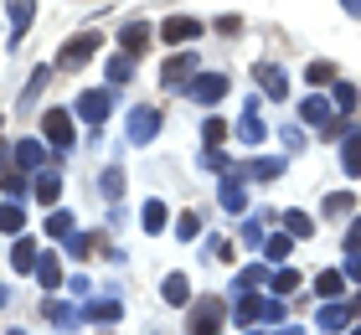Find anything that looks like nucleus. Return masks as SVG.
Masks as SVG:
<instances>
[{"mask_svg":"<svg viewBox=\"0 0 361 335\" xmlns=\"http://www.w3.org/2000/svg\"><path fill=\"white\" fill-rule=\"evenodd\" d=\"M109 109H114V88H83L78 93V104H73V114L83 119L88 129H98L109 119Z\"/></svg>","mask_w":361,"mask_h":335,"instance_id":"1","label":"nucleus"},{"mask_svg":"<svg viewBox=\"0 0 361 335\" xmlns=\"http://www.w3.org/2000/svg\"><path fill=\"white\" fill-rule=\"evenodd\" d=\"M155 134H160V109H150V104L129 109V145H150Z\"/></svg>","mask_w":361,"mask_h":335,"instance_id":"2","label":"nucleus"},{"mask_svg":"<svg viewBox=\"0 0 361 335\" xmlns=\"http://www.w3.org/2000/svg\"><path fill=\"white\" fill-rule=\"evenodd\" d=\"M196 73H202L196 52H180V57H171V62H166V73H160V78H166V88H180V93H186L191 83H196Z\"/></svg>","mask_w":361,"mask_h":335,"instance_id":"3","label":"nucleus"},{"mask_svg":"<svg viewBox=\"0 0 361 335\" xmlns=\"http://www.w3.org/2000/svg\"><path fill=\"white\" fill-rule=\"evenodd\" d=\"M222 299H202V305H191V335H217L222 330Z\"/></svg>","mask_w":361,"mask_h":335,"instance_id":"4","label":"nucleus"},{"mask_svg":"<svg viewBox=\"0 0 361 335\" xmlns=\"http://www.w3.org/2000/svg\"><path fill=\"white\" fill-rule=\"evenodd\" d=\"M98 47H104V42H98V31H78V37L68 42V52L57 57V67H83V62L98 52Z\"/></svg>","mask_w":361,"mask_h":335,"instance_id":"5","label":"nucleus"},{"mask_svg":"<svg viewBox=\"0 0 361 335\" xmlns=\"http://www.w3.org/2000/svg\"><path fill=\"white\" fill-rule=\"evenodd\" d=\"M186 93L196 98V104H222V98H227V78L222 73H196V83Z\"/></svg>","mask_w":361,"mask_h":335,"instance_id":"6","label":"nucleus"},{"mask_svg":"<svg viewBox=\"0 0 361 335\" xmlns=\"http://www.w3.org/2000/svg\"><path fill=\"white\" fill-rule=\"evenodd\" d=\"M42 129H47V140H52L57 150H68V145H73V114H68V109H47Z\"/></svg>","mask_w":361,"mask_h":335,"instance_id":"7","label":"nucleus"},{"mask_svg":"<svg viewBox=\"0 0 361 335\" xmlns=\"http://www.w3.org/2000/svg\"><path fill=\"white\" fill-rule=\"evenodd\" d=\"M315 325H320L325 335L346 330V325H351V305H346V299H325V305H320V315H315Z\"/></svg>","mask_w":361,"mask_h":335,"instance_id":"8","label":"nucleus"},{"mask_svg":"<svg viewBox=\"0 0 361 335\" xmlns=\"http://www.w3.org/2000/svg\"><path fill=\"white\" fill-rule=\"evenodd\" d=\"M202 37V21H191V16H171L166 26H160V42L166 47H180V42H196Z\"/></svg>","mask_w":361,"mask_h":335,"instance_id":"9","label":"nucleus"},{"mask_svg":"<svg viewBox=\"0 0 361 335\" xmlns=\"http://www.w3.org/2000/svg\"><path fill=\"white\" fill-rule=\"evenodd\" d=\"M264 134H269V124H264V114H258V104L248 98V109H243V119H238V140L243 145H264Z\"/></svg>","mask_w":361,"mask_h":335,"instance_id":"10","label":"nucleus"},{"mask_svg":"<svg viewBox=\"0 0 361 335\" xmlns=\"http://www.w3.org/2000/svg\"><path fill=\"white\" fill-rule=\"evenodd\" d=\"M300 119H305V124H325V129H331V124H336V104L315 93V98H305V104H300Z\"/></svg>","mask_w":361,"mask_h":335,"instance_id":"11","label":"nucleus"},{"mask_svg":"<svg viewBox=\"0 0 361 335\" xmlns=\"http://www.w3.org/2000/svg\"><path fill=\"white\" fill-rule=\"evenodd\" d=\"M37 263H42V248L31 243V238H16V248H11V268H16V274H37Z\"/></svg>","mask_w":361,"mask_h":335,"instance_id":"12","label":"nucleus"},{"mask_svg":"<svg viewBox=\"0 0 361 335\" xmlns=\"http://www.w3.org/2000/svg\"><path fill=\"white\" fill-rule=\"evenodd\" d=\"M11 160L21 165V171H42V165H47V145L42 140H21V145L11 150Z\"/></svg>","mask_w":361,"mask_h":335,"instance_id":"13","label":"nucleus"},{"mask_svg":"<svg viewBox=\"0 0 361 335\" xmlns=\"http://www.w3.org/2000/svg\"><path fill=\"white\" fill-rule=\"evenodd\" d=\"M6 11H11V42H21L31 16H37V0H6Z\"/></svg>","mask_w":361,"mask_h":335,"instance_id":"14","label":"nucleus"},{"mask_svg":"<svg viewBox=\"0 0 361 335\" xmlns=\"http://www.w3.org/2000/svg\"><path fill=\"white\" fill-rule=\"evenodd\" d=\"M258 83H264V93H269V98H284V93H289L284 67H274V62H258Z\"/></svg>","mask_w":361,"mask_h":335,"instance_id":"15","label":"nucleus"},{"mask_svg":"<svg viewBox=\"0 0 361 335\" xmlns=\"http://www.w3.org/2000/svg\"><path fill=\"white\" fill-rule=\"evenodd\" d=\"M160 299H166V305H186L191 299V284H186V274H166V284H160Z\"/></svg>","mask_w":361,"mask_h":335,"instance_id":"16","label":"nucleus"},{"mask_svg":"<svg viewBox=\"0 0 361 335\" xmlns=\"http://www.w3.org/2000/svg\"><path fill=\"white\" fill-rule=\"evenodd\" d=\"M37 284H42L47 294L62 289V263H57V253H42V263H37Z\"/></svg>","mask_w":361,"mask_h":335,"instance_id":"17","label":"nucleus"},{"mask_svg":"<svg viewBox=\"0 0 361 335\" xmlns=\"http://www.w3.org/2000/svg\"><path fill=\"white\" fill-rule=\"evenodd\" d=\"M341 160H346V176H361V134L356 129L341 134Z\"/></svg>","mask_w":361,"mask_h":335,"instance_id":"18","label":"nucleus"},{"mask_svg":"<svg viewBox=\"0 0 361 335\" xmlns=\"http://www.w3.org/2000/svg\"><path fill=\"white\" fill-rule=\"evenodd\" d=\"M140 227L145 232H150V238H155V232H166V201H145V207H140Z\"/></svg>","mask_w":361,"mask_h":335,"instance_id":"19","label":"nucleus"},{"mask_svg":"<svg viewBox=\"0 0 361 335\" xmlns=\"http://www.w3.org/2000/svg\"><path fill=\"white\" fill-rule=\"evenodd\" d=\"M83 320L114 325V320H119V299H88V305H83Z\"/></svg>","mask_w":361,"mask_h":335,"instance_id":"20","label":"nucleus"},{"mask_svg":"<svg viewBox=\"0 0 361 335\" xmlns=\"http://www.w3.org/2000/svg\"><path fill=\"white\" fill-rule=\"evenodd\" d=\"M315 294H325V299H341V294H346V274H341V268H325V274L315 279Z\"/></svg>","mask_w":361,"mask_h":335,"instance_id":"21","label":"nucleus"},{"mask_svg":"<svg viewBox=\"0 0 361 335\" xmlns=\"http://www.w3.org/2000/svg\"><path fill=\"white\" fill-rule=\"evenodd\" d=\"M119 42L129 47V57H135V52H140V47H145V42H150V26H145V21H124V31H119Z\"/></svg>","mask_w":361,"mask_h":335,"instance_id":"22","label":"nucleus"},{"mask_svg":"<svg viewBox=\"0 0 361 335\" xmlns=\"http://www.w3.org/2000/svg\"><path fill=\"white\" fill-rule=\"evenodd\" d=\"M42 315H47L52 325H62V330L78 325V310H73V305H57V299H42Z\"/></svg>","mask_w":361,"mask_h":335,"instance_id":"23","label":"nucleus"},{"mask_svg":"<svg viewBox=\"0 0 361 335\" xmlns=\"http://www.w3.org/2000/svg\"><path fill=\"white\" fill-rule=\"evenodd\" d=\"M129 78H135V57H129V52L109 57V88H119V83H129Z\"/></svg>","mask_w":361,"mask_h":335,"instance_id":"24","label":"nucleus"},{"mask_svg":"<svg viewBox=\"0 0 361 335\" xmlns=\"http://www.w3.org/2000/svg\"><path fill=\"white\" fill-rule=\"evenodd\" d=\"M57 196H62V176H52V171H42V176H37V201H42V207H52Z\"/></svg>","mask_w":361,"mask_h":335,"instance_id":"25","label":"nucleus"},{"mask_svg":"<svg viewBox=\"0 0 361 335\" xmlns=\"http://www.w3.org/2000/svg\"><path fill=\"white\" fill-rule=\"evenodd\" d=\"M21 227H26V212L16 207V201H6V207H0V232H11V238H21Z\"/></svg>","mask_w":361,"mask_h":335,"instance_id":"26","label":"nucleus"},{"mask_svg":"<svg viewBox=\"0 0 361 335\" xmlns=\"http://www.w3.org/2000/svg\"><path fill=\"white\" fill-rule=\"evenodd\" d=\"M289 253H294V238H289V232H279V238L264 243V258H269V263H284Z\"/></svg>","mask_w":361,"mask_h":335,"instance_id":"27","label":"nucleus"},{"mask_svg":"<svg viewBox=\"0 0 361 335\" xmlns=\"http://www.w3.org/2000/svg\"><path fill=\"white\" fill-rule=\"evenodd\" d=\"M73 212H52V217H47V238H62V243H68L73 238Z\"/></svg>","mask_w":361,"mask_h":335,"instance_id":"28","label":"nucleus"},{"mask_svg":"<svg viewBox=\"0 0 361 335\" xmlns=\"http://www.w3.org/2000/svg\"><path fill=\"white\" fill-rule=\"evenodd\" d=\"M243 176H253V181H279V176H284V160H253Z\"/></svg>","mask_w":361,"mask_h":335,"instance_id":"29","label":"nucleus"},{"mask_svg":"<svg viewBox=\"0 0 361 335\" xmlns=\"http://www.w3.org/2000/svg\"><path fill=\"white\" fill-rule=\"evenodd\" d=\"M222 207L227 212H243V181L238 176H222Z\"/></svg>","mask_w":361,"mask_h":335,"instance_id":"30","label":"nucleus"},{"mask_svg":"<svg viewBox=\"0 0 361 335\" xmlns=\"http://www.w3.org/2000/svg\"><path fill=\"white\" fill-rule=\"evenodd\" d=\"M264 279H269V268H258V263H253V268H243V274L233 279V289H238V294H248V289H258Z\"/></svg>","mask_w":361,"mask_h":335,"instance_id":"31","label":"nucleus"},{"mask_svg":"<svg viewBox=\"0 0 361 335\" xmlns=\"http://www.w3.org/2000/svg\"><path fill=\"white\" fill-rule=\"evenodd\" d=\"M269 284H274V294L284 299V294H294V289H300V274H294V268H279V274H274Z\"/></svg>","mask_w":361,"mask_h":335,"instance_id":"32","label":"nucleus"},{"mask_svg":"<svg viewBox=\"0 0 361 335\" xmlns=\"http://www.w3.org/2000/svg\"><path fill=\"white\" fill-rule=\"evenodd\" d=\"M284 232H289V238H310V232H315V222H310V217H300V212H284Z\"/></svg>","mask_w":361,"mask_h":335,"instance_id":"33","label":"nucleus"},{"mask_svg":"<svg viewBox=\"0 0 361 335\" xmlns=\"http://www.w3.org/2000/svg\"><path fill=\"white\" fill-rule=\"evenodd\" d=\"M331 104H336L341 114H351V109H356V88H351V83H336V88H331Z\"/></svg>","mask_w":361,"mask_h":335,"instance_id":"34","label":"nucleus"},{"mask_svg":"<svg viewBox=\"0 0 361 335\" xmlns=\"http://www.w3.org/2000/svg\"><path fill=\"white\" fill-rule=\"evenodd\" d=\"M176 238H180V243L202 238V217H196V212H186V217H180V222H176Z\"/></svg>","mask_w":361,"mask_h":335,"instance_id":"35","label":"nucleus"},{"mask_svg":"<svg viewBox=\"0 0 361 335\" xmlns=\"http://www.w3.org/2000/svg\"><path fill=\"white\" fill-rule=\"evenodd\" d=\"M356 207V196L351 191H341V196H325V217H346Z\"/></svg>","mask_w":361,"mask_h":335,"instance_id":"36","label":"nucleus"},{"mask_svg":"<svg viewBox=\"0 0 361 335\" xmlns=\"http://www.w3.org/2000/svg\"><path fill=\"white\" fill-rule=\"evenodd\" d=\"M202 140H207V150L222 145V140H227V124H222V119H207V124H202Z\"/></svg>","mask_w":361,"mask_h":335,"instance_id":"37","label":"nucleus"},{"mask_svg":"<svg viewBox=\"0 0 361 335\" xmlns=\"http://www.w3.org/2000/svg\"><path fill=\"white\" fill-rule=\"evenodd\" d=\"M305 78H310V83H336V67H331V62H310Z\"/></svg>","mask_w":361,"mask_h":335,"instance_id":"38","label":"nucleus"},{"mask_svg":"<svg viewBox=\"0 0 361 335\" xmlns=\"http://www.w3.org/2000/svg\"><path fill=\"white\" fill-rule=\"evenodd\" d=\"M243 243H248V248H264L269 238H264V227H258V222H243Z\"/></svg>","mask_w":361,"mask_h":335,"instance_id":"39","label":"nucleus"},{"mask_svg":"<svg viewBox=\"0 0 361 335\" xmlns=\"http://www.w3.org/2000/svg\"><path fill=\"white\" fill-rule=\"evenodd\" d=\"M88 248H93V238H83V232H73V238H68V253L73 258H88Z\"/></svg>","mask_w":361,"mask_h":335,"instance_id":"40","label":"nucleus"},{"mask_svg":"<svg viewBox=\"0 0 361 335\" xmlns=\"http://www.w3.org/2000/svg\"><path fill=\"white\" fill-rule=\"evenodd\" d=\"M207 258H233V248H227V238H207Z\"/></svg>","mask_w":361,"mask_h":335,"instance_id":"41","label":"nucleus"},{"mask_svg":"<svg viewBox=\"0 0 361 335\" xmlns=\"http://www.w3.org/2000/svg\"><path fill=\"white\" fill-rule=\"evenodd\" d=\"M346 253H361V222H351V232H346Z\"/></svg>","mask_w":361,"mask_h":335,"instance_id":"42","label":"nucleus"},{"mask_svg":"<svg viewBox=\"0 0 361 335\" xmlns=\"http://www.w3.org/2000/svg\"><path fill=\"white\" fill-rule=\"evenodd\" d=\"M119 186H124L119 171H109V176H104V196H119Z\"/></svg>","mask_w":361,"mask_h":335,"instance_id":"43","label":"nucleus"},{"mask_svg":"<svg viewBox=\"0 0 361 335\" xmlns=\"http://www.w3.org/2000/svg\"><path fill=\"white\" fill-rule=\"evenodd\" d=\"M284 145H289V150H305V134H300V129L289 124V129H284Z\"/></svg>","mask_w":361,"mask_h":335,"instance_id":"44","label":"nucleus"},{"mask_svg":"<svg viewBox=\"0 0 361 335\" xmlns=\"http://www.w3.org/2000/svg\"><path fill=\"white\" fill-rule=\"evenodd\" d=\"M6 196H11V201H16V196H26V181H21V176H11V181H6Z\"/></svg>","mask_w":361,"mask_h":335,"instance_id":"45","label":"nucleus"},{"mask_svg":"<svg viewBox=\"0 0 361 335\" xmlns=\"http://www.w3.org/2000/svg\"><path fill=\"white\" fill-rule=\"evenodd\" d=\"M341 274H346V279H361V253H351V258H346V268H341Z\"/></svg>","mask_w":361,"mask_h":335,"instance_id":"46","label":"nucleus"},{"mask_svg":"<svg viewBox=\"0 0 361 335\" xmlns=\"http://www.w3.org/2000/svg\"><path fill=\"white\" fill-rule=\"evenodd\" d=\"M346 16H361V0H346Z\"/></svg>","mask_w":361,"mask_h":335,"instance_id":"47","label":"nucleus"},{"mask_svg":"<svg viewBox=\"0 0 361 335\" xmlns=\"http://www.w3.org/2000/svg\"><path fill=\"white\" fill-rule=\"evenodd\" d=\"M6 299H11V294H6V284H0V310H6Z\"/></svg>","mask_w":361,"mask_h":335,"instance_id":"48","label":"nucleus"},{"mask_svg":"<svg viewBox=\"0 0 361 335\" xmlns=\"http://www.w3.org/2000/svg\"><path fill=\"white\" fill-rule=\"evenodd\" d=\"M0 165H6V145H0Z\"/></svg>","mask_w":361,"mask_h":335,"instance_id":"49","label":"nucleus"},{"mask_svg":"<svg viewBox=\"0 0 361 335\" xmlns=\"http://www.w3.org/2000/svg\"><path fill=\"white\" fill-rule=\"evenodd\" d=\"M351 335H361V325H356V330H351Z\"/></svg>","mask_w":361,"mask_h":335,"instance_id":"50","label":"nucleus"},{"mask_svg":"<svg viewBox=\"0 0 361 335\" xmlns=\"http://www.w3.org/2000/svg\"><path fill=\"white\" fill-rule=\"evenodd\" d=\"M356 310H361V299H356Z\"/></svg>","mask_w":361,"mask_h":335,"instance_id":"51","label":"nucleus"},{"mask_svg":"<svg viewBox=\"0 0 361 335\" xmlns=\"http://www.w3.org/2000/svg\"><path fill=\"white\" fill-rule=\"evenodd\" d=\"M11 335H21V330H11Z\"/></svg>","mask_w":361,"mask_h":335,"instance_id":"52","label":"nucleus"},{"mask_svg":"<svg viewBox=\"0 0 361 335\" xmlns=\"http://www.w3.org/2000/svg\"><path fill=\"white\" fill-rule=\"evenodd\" d=\"M248 335H253V330H248Z\"/></svg>","mask_w":361,"mask_h":335,"instance_id":"53","label":"nucleus"}]
</instances>
